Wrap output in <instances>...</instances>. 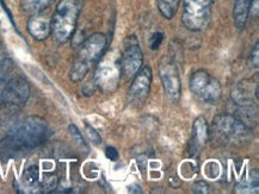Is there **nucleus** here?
I'll return each mask as SVG.
<instances>
[{
    "instance_id": "f257e3e1",
    "label": "nucleus",
    "mask_w": 259,
    "mask_h": 194,
    "mask_svg": "<svg viewBox=\"0 0 259 194\" xmlns=\"http://www.w3.org/2000/svg\"><path fill=\"white\" fill-rule=\"evenodd\" d=\"M48 134V124L43 118L28 117L10 130L6 138V146L15 153L31 150L45 142Z\"/></svg>"
},
{
    "instance_id": "f03ea898",
    "label": "nucleus",
    "mask_w": 259,
    "mask_h": 194,
    "mask_svg": "<svg viewBox=\"0 0 259 194\" xmlns=\"http://www.w3.org/2000/svg\"><path fill=\"white\" fill-rule=\"evenodd\" d=\"M82 0H60L52 18V32L59 43H66L74 34Z\"/></svg>"
},
{
    "instance_id": "7ed1b4c3",
    "label": "nucleus",
    "mask_w": 259,
    "mask_h": 194,
    "mask_svg": "<svg viewBox=\"0 0 259 194\" xmlns=\"http://www.w3.org/2000/svg\"><path fill=\"white\" fill-rule=\"evenodd\" d=\"M106 48V37L103 34H94L86 39L80 45L78 51V57L73 63L71 69V80L74 82L81 81L88 74L92 64L97 63L101 57L104 55Z\"/></svg>"
},
{
    "instance_id": "20e7f679",
    "label": "nucleus",
    "mask_w": 259,
    "mask_h": 194,
    "mask_svg": "<svg viewBox=\"0 0 259 194\" xmlns=\"http://www.w3.org/2000/svg\"><path fill=\"white\" fill-rule=\"evenodd\" d=\"M121 77V54L116 51L106 52L98 61L95 73V85L104 93H112L117 90Z\"/></svg>"
},
{
    "instance_id": "39448f33",
    "label": "nucleus",
    "mask_w": 259,
    "mask_h": 194,
    "mask_svg": "<svg viewBox=\"0 0 259 194\" xmlns=\"http://www.w3.org/2000/svg\"><path fill=\"white\" fill-rule=\"evenodd\" d=\"M211 17V0H184L182 21L190 31H202Z\"/></svg>"
},
{
    "instance_id": "423d86ee",
    "label": "nucleus",
    "mask_w": 259,
    "mask_h": 194,
    "mask_svg": "<svg viewBox=\"0 0 259 194\" xmlns=\"http://www.w3.org/2000/svg\"><path fill=\"white\" fill-rule=\"evenodd\" d=\"M190 90L195 97L207 104L218 103L222 93L221 84L218 79L205 71H197L191 75Z\"/></svg>"
},
{
    "instance_id": "0eeeda50",
    "label": "nucleus",
    "mask_w": 259,
    "mask_h": 194,
    "mask_svg": "<svg viewBox=\"0 0 259 194\" xmlns=\"http://www.w3.org/2000/svg\"><path fill=\"white\" fill-rule=\"evenodd\" d=\"M123 47V52L121 54V68L122 75L128 79L134 77L141 69L144 54L135 36H128L124 39Z\"/></svg>"
},
{
    "instance_id": "6e6552de",
    "label": "nucleus",
    "mask_w": 259,
    "mask_h": 194,
    "mask_svg": "<svg viewBox=\"0 0 259 194\" xmlns=\"http://www.w3.org/2000/svg\"><path fill=\"white\" fill-rule=\"evenodd\" d=\"M214 127L221 136L232 142H244L248 137L247 126L237 117L220 114L214 119Z\"/></svg>"
},
{
    "instance_id": "1a4fd4ad",
    "label": "nucleus",
    "mask_w": 259,
    "mask_h": 194,
    "mask_svg": "<svg viewBox=\"0 0 259 194\" xmlns=\"http://www.w3.org/2000/svg\"><path fill=\"white\" fill-rule=\"evenodd\" d=\"M30 97V87L24 78L17 77L5 85L3 92V101L13 107H21L28 101Z\"/></svg>"
},
{
    "instance_id": "9d476101",
    "label": "nucleus",
    "mask_w": 259,
    "mask_h": 194,
    "mask_svg": "<svg viewBox=\"0 0 259 194\" xmlns=\"http://www.w3.org/2000/svg\"><path fill=\"white\" fill-rule=\"evenodd\" d=\"M160 78L165 92L172 101H178L181 97V79L175 62L170 58H164L160 64Z\"/></svg>"
},
{
    "instance_id": "9b49d317",
    "label": "nucleus",
    "mask_w": 259,
    "mask_h": 194,
    "mask_svg": "<svg viewBox=\"0 0 259 194\" xmlns=\"http://www.w3.org/2000/svg\"><path fill=\"white\" fill-rule=\"evenodd\" d=\"M135 75L136 77L129 88L128 94L133 103L141 104L148 97L149 90H151L152 68L149 66H145Z\"/></svg>"
},
{
    "instance_id": "f8f14e48",
    "label": "nucleus",
    "mask_w": 259,
    "mask_h": 194,
    "mask_svg": "<svg viewBox=\"0 0 259 194\" xmlns=\"http://www.w3.org/2000/svg\"><path fill=\"white\" fill-rule=\"evenodd\" d=\"M28 31L37 41H43L52 32V19L41 15H34L28 22Z\"/></svg>"
},
{
    "instance_id": "ddd939ff",
    "label": "nucleus",
    "mask_w": 259,
    "mask_h": 194,
    "mask_svg": "<svg viewBox=\"0 0 259 194\" xmlns=\"http://www.w3.org/2000/svg\"><path fill=\"white\" fill-rule=\"evenodd\" d=\"M252 0H235L233 18L234 24L239 30L245 28L248 15H250V5Z\"/></svg>"
},
{
    "instance_id": "4468645a",
    "label": "nucleus",
    "mask_w": 259,
    "mask_h": 194,
    "mask_svg": "<svg viewBox=\"0 0 259 194\" xmlns=\"http://www.w3.org/2000/svg\"><path fill=\"white\" fill-rule=\"evenodd\" d=\"M208 135L207 120L203 117L197 118L194 123V140H192V144L196 150L201 149L207 143Z\"/></svg>"
},
{
    "instance_id": "2eb2a0df",
    "label": "nucleus",
    "mask_w": 259,
    "mask_h": 194,
    "mask_svg": "<svg viewBox=\"0 0 259 194\" xmlns=\"http://www.w3.org/2000/svg\"><path fill=\"white\" fill-rule=\"evenodd\" d=\"M53 0H22L21 8L28 15H37L41 13L52 4Z\"/></svg>"
},
{
    "instance_id": "dca6fc26",
    "label": "nucleus",
    "mask_w": 259,
    "mask_h": 194,
    "mask_svg": "<svg viewBox=\"0 0 259 194\" xmlns=\"http://www.w3.org/2000/svg\"><path fill=\"white\" fill-rule=\"evenodd\" d=\"M22 182L26 188L35 189L39 183V173L37 166H30L24 170L22 176Z\"/></svg>"
},
{
    "instance_id": "f3484780",
    "label": "nucleus",
    "mask_w": 259,
    "mask_h": 194,
    "mask_svg": "<svg viewBox=\"0 0 259 194\" xmlns=\"http://www.w3.org/2000/svg\"><path fill=\"white\" fill-rule=\"evenodd\" d=\"M233 99L240 105H250L253 101V91L248 90L246 82L244 85H238L237 90L233 91Z\"/></svg>"
},
{
    "instance_id": "a211bd4d",
    "label": "nucleus",
    "mask_w": 259,
    "mask_h": 194,
    "mask_svg": "<svg viewBox=\"0 0 259 194\" xmlns=\"http://www.w3.org/2000/svg\"><path fill=\"white\" fill-rule=\"evenodd\" d=\"M258 173L254 172L252 173L246 180L241 181L237 186L235 192L237 193H258Z\"/></svg>"
},
{
    "instance_id": "6ab92c4d",
    "label": "nucleus",
    "mask_w": 259,
    "mask_h": 194,
    "mask_svg": "<svg viewBox=\"0 0 259 194\" xmlns=\"http://www.w3.org/2000/svg\"><path fill=\"white\" fill-rule=\"evenodd\" d=\"M157 5L159 11L166 19H172L177 12L179 0H157Z\"/></svg>"
},
{
    "instance_id": "aec40b11",
    "label": "nucleus",
    "mask_w": 259,
    "mask_h": 194,
    "mask_svg": "<svg viewBox=\"0 0 259 194\" xmlns=\"http://www.w3.org/2000/svg\"><path fill=\"white\" fill-rule=\"evenodd\" d=\"M58 186V177L55 175L45 176V180L42 181V188L45 192H53Z\"/></svg>"
},
{
    "instance_id": "412c9836",
    "label": "nucleus",
    "mask_w": 259,
    "mask_h": 194,
    "mask_svg": "<svg viewBox=\"0 0 259 194\" xmlns=\"http://www.w3.org/2000/svg\"><path fill=\"white\" fill-rule=\"evenodd\" d=\"M68 131H69V134L72 135V137L74 138L75 141H77V143H79V144H80V146H82V147H86V144H85V142H84V138H82L81 134L79 133L78 127L75 126L74 124H71V125L68 126Z\"/></svg>"
},
{
    "instance_id": "4be33fe9",
    "label": "nucleus",
    "mask_w": 259,
    "mask_h": 194,
    "mask_svg": "<svg viewBox=\"0 0 259 194\" xmlns=\"http://www.w3.org/2000/svg\"><path fill=\"white\" fill-rule=\"evenodd\" d=\"M86 134H88V136L90 140H91V142H94L96 146H99V144L102 143L101 136H99L97 131H96L92 126L86 125Z\"/></svg>"
},
{
    "instance_id": "5701e85b",
    "label": "nucleus",
    "mask_w": 259,
    "mask_h": 194,
    "mask_svg": "<svg viewBox=\"0 0 259 194\" xmlns=\"http://www.w3.org/2000/svg\"><path fill=\"white\" fill-rule=\"evenodd\" d=\"M162 39H164V34L162 32H155L153 36L151 37V49L152 50H157V49L160 47Z\"/></svg>"
},
{
    "instance_id": "b1692460",
    "label": "nucleus",
    "mask_w": 259,
    "mask_h": 194,
    "mask_svg": "<svg viewBox=\"0 0 259 194\" xmlns=\"http://www.w3.org/2000/svg\"><path fill=\"white\" fill-rule=\"evenodd\" d=\"M258 51H259V48H258V43H255L254 48L252 49V52H251V56H250V64L251 67H254V68H258V64H259V57H258Z\"/></svg>"
},
{
    "instance_id": "393cba45",
    "label": "nucleus",
    "mask_w": 259,
    "mask_h": 194,
    "mask_svg": "<svg viewBox=\"0 0 259 194\" xmlns=\"http://www.w3.org/2000/svg\"><path fill=\"white\" fill-rule=\"evenodd\" d=\"M105 156L108 157V159L110 161H117L118 157H119V154L114 147H108L105 149Z\"/></svg>"
},
{
    "instance_id": "a878e982",
    "label": "nucleus",
    "mask_w": 259,
    "mask_h": 194,
    "mask_svg": "<svg viewBox=\"0 0 259 194\" xmlns=\"http://www.w3.org/2000/svg\"><path fill=\"white\" fill-rule=\"evenodd\" d=\"M194 189H195L196 193H201V194L209 193V186L204 181L196 182L194 185Z\"/></svg>"
},
{
    "instance_id": "bb28decb",
    "label": "nucleus",
    "mask_w": 259,
    "mask_h": 194,
    "mask_svg": "<svg viewBox=\"0 0 259 194\" xmlns=\"http://www.w3.org/2000/svg\"><path fill=\"white\" fill-rule=\"evenodd\" d=\"M259 0H252L251 5H250V13L253 16L254 18L258 17V12H259Z\"/></svg>"
},
{
    "instance_id": "cd10ccee",
    "label": "nucleus",
    "mask_w": 259,
    "mask_h": 194,
    "mask_svg": "<svg viewBox=\"0 0 259 194\" xmlns=\"http://www.w3.org/2000/svg\"><path fill=\"white\" fill-rule=\"evenodd\" d=\"M6 82L4 80H0V100H3V92H4Z\"/></svg>"
},
{
    "instance_id": "c85d7f7f",
    "label": "nucleus",
    "mask_w": 259,
    "mask_h": 194,
    "mask_svg": "<svg viewBox=\"0 0 259 194\" xmlns=\"http://www.w3.org/2000/svg\"><path fill=\"white\" fill-rule=\"evenodd\" d=\"M4 61V50H3V45L0 43V64Z\"/></svg>"
}]
</instances>
